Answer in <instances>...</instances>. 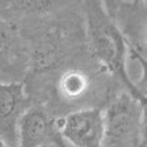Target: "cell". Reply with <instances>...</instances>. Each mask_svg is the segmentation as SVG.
<instances>
[{
    "mask_svg": "<svg viewBox=\"0 0 147 147\" xmlns=\"http://www.w3.org/2000/svg\"><path fill=\"white\" fill-rule=\"evenodd\" d=\"M135 1H136V3H140V1H142V0H135Z\"/></svg>",
    "mask_w": 147,
    "mask_h": 147,
    "instance_id": "obj_13",
    "label": "cell"
},
{
    "mask_svg": "<svg viewBox=\"0 0 147 147\" xmlns=\"http://www.w3.org/2000/svg\"><path fill=\"white\" fill-rule=\"evenodd\" d=\"M59 147H67V146H65V143H63V144H61V146H59Z\"/></svg>",
    "mask_w": 147,
    "mask_h": 147,
    "instance_id": "obj_12",
    "label": "cell"
},
{
    "mask_svg": "<svg viewBox=\"0 0 147 147\" xmlns=\"http://www.w3.org/2000/svg\"><path fill=\"white\" fill-rule=\"evenodd\" d=\"M142 105L129 93L116 98L104 113L105 147H139L142 140Z\"/></svg>",
    "mask_w": 147,
    "mask_h": 147,
    "instance_id": "obj_2",
    "label": "cell"
},
{
    "mask_svg": "<svg viewBox=\"0 0 147 147\" xmlns=\"http://www.w3.org/2000/svg\"><path fill=\"white\" fill-rule=\"evenodd\" d=\"M59 134L74 147H104V113L98 108L72 112L57 121Z\"/></svg>",
    "mask_w": 147,
    "mask_h": 147,
    "instance_id": "obj_3",
    "label": "cell"
},
{
    "mask_svg": "<svg viewBox=\"0 0 147 147\" xmlns=\"http://www.w3.org/2000/svg\"><path fill=\"white\" fill-rule=\"evenodd\" d=\"M26 105L27 97L22 82H0V139L8 147L18 144V121Z\"/></svg>",
    "mask_w": 147,
    "mask_h": 147,
    "instance_id": "obj_5",
    "label": "cell"
},
{
    "mask_svg": "<svg viewBox=\"0 0 147 147\" xmlns=\"http://www.w3.org/2000/svg\"><path fill=\"white\" fill-rule=\"evenodd\" d=\"M100 1L102 3L106 12L115 19L116 15L119 14L120 8L123 7V1L124 0H100Z\"/></svg>",
    "mask_w": 147,
    "mask_h": 147,
    "instance_id": "obj_9",
    "label": "cell"
},
{
    "mask_svg": "<svg viewBox=\"0 0 147 147\" xmlns=\"http://www.w3.org/2000/svg\"><path fill=\"white\" fill-rule=\"evenodd\" d=\"M139 147H146V140H144V142H143V143H142V144H140V146H139Z\"/></svg>",
    "mask_w": 147,
    "mask_h": 147,
    "instance_id": "obj_11",
    "label": "cell"
},
{
    "mask_svg": "<svg viewBox=\"0 0 147 147\" xmlns=\"http://www.w3.org/2000/svg\"><path fill=\"white\" fill-rule=\"evenodd\" d=\"M87 86H89L87 76L78 71H69L64 74L59 83L61 94L65 95L67 98H78L83 95V93L87 90Z\"/></svg>",
    "mask_w": 147,
    "mask_h": 147,
    "instance_id": "obj_6",
    "label": "cell"
},
{
    "mask_svg": "<svg viewBox=\"0 0 147 147\" xmlns=\"http://www.w3.org/2000/svg\"><path fill=\"white\" fill-rule=\"evenodd\" d=\"M0 147H8V146L5 144V142H4V140H1V139H0Z\"/></svg>",
    "mask_w": 147,
    "mask_h": 147,
    "instance_id": "obj_10",
    "label": "cell"
},
{
    "mask_svg": "<svg viewBox=\"0 0 147 147\" xmlns=\"http://www.w3.org/2000/svg\"><path fill=\"white\" fill-rule=\"evenodd\" d=\"M11 38L8 36V32L1 23H0V63H4L5 57L10 53Z\"/></svg>",
    "mask_w": 147,
    "mask_h": 147,
    "instance_id": "obj_7",
    "label": "cell"
},
{
    "mask_svg": "<svg viewBox=\"0 0 147 147\" xmlns=\"http://www.w3.org/2000/svg\"><path fill=\"white\" fill-rule=\"evenodd\" d=\"M16 147H42L45 144L61 146L64 140L59 134L57 121H53L38 106L27 108L18 121Z\"/></svg>",
    "mask_w": 147,
    "mask_h": 147,
    "instance_id": "obj_4",
    "label": "cell"
},
{
    "mask_svg": "<svg viewBox=\"0 0 147 147\" xmlns=\"http://www.w3.org/2000/svg\"><path fill=\"white\" fill-rule=\"evenodd\" d=\"M83 5L93 55L125 84L138 102L146 105V95L134 84L127 72V41L115 19L105 11L100 0H83Z\"/></svg>",
    "mask_w": 147,
    "mask_h": 147,
    "instance_id": "obj_1",
    "label": "cell"
},
{
    "mask_svg": "<svg viewBox=\"0 0 147 147\" xmlns=\"http://www.w3.org/2000/svg\"><path fill=\"white\" fill-rule=\"evenodd\" d=\"M51 4V0H21V8L29 12H38L47 10Z\"/></svg>",
    "mask_w": 147,
    "mask_h": 147,
    "instance_id": "obj_8",
    "label": "cell"
}]
</instances>
